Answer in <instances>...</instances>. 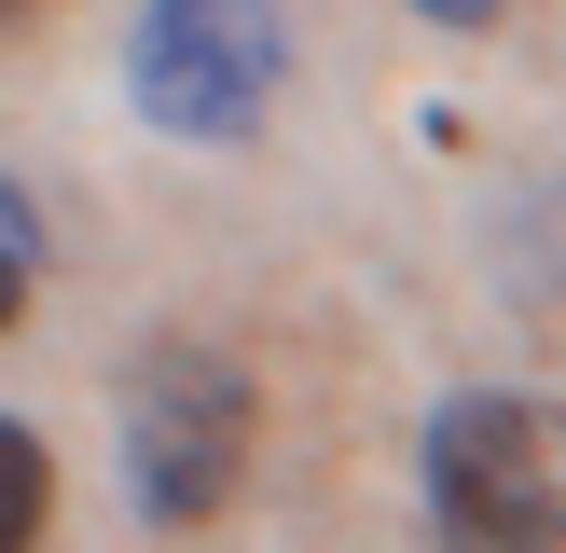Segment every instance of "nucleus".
<instances>
[{
  "instance_id": "1",
  "label": "nucleus",
  "mask_w": 566,
  "mask_h": 553,
  "mask_svg": "<svg viewBox=\"0 0 566 553\" xmlns=\"http://www.w3.org/2000/svg\"><path fill=\"white\" fill-rule=\"evenodd\" d=\"M429 525L442 553H566V401L457 387L429 415Z\"/></svg>"
},
{
  "instance_id": "2",
  "label": "nucleus",
  "mask_w": 566,
  "mask_h": 553,
  "mask_svg": "<svg viewBox=\"0 0 566 553\" xmlns=\"http://www.w3.org/2000/svg\"><path fill=\"white\" fill-rule=\"evenodd\" d=\"M249 442H263V387H249L235 346H208V332L138 346V374H125V498L153 525H208L249 484Z\"/></svg>"
},
{
  "instance_id": "3",
  "label": "nucleus",
  "mask_w": 566,
  "mask_h": 553,
  "mask_svg": "<svg viewBox=\"0 0 566 553\" xmlns=\"http://www.w3.org/2000/svg\"><path fill=\"white\" fill-rule=\"evenodd\" d=\"M291 83V28L276 0H138V42H125V97L138 125L166 138H249Z\"/></svg>"
},
{
  "instance_id": "4",
  "label": "nucleus",
  "mask_w": 566,
  "mask_h": 553,
  "mask_svg": "<svg viewBox=\"0 0 566 553\" xmlns=\"http://www.w3.org/2000/svg\"><path fill=\"white\" fill-rule=\"evenodd\" d=\"M42 525H55V457L0 415V553H42Z\"/></svg>"
},
{
  "instance_id": "5",
  "label": "nucleus",
  "mask_w": 566,
  "mask_h": 553,
  "mask_svg": "<svg viewBox=\"0 0 566 553\" xmlns=\"http://www.w3.org/2000/svg\"><path fill=\"white\" fill-rule=\"evenodd\" d=\"M0 263H42V208H28V180H0Z\"/></svg>"
},
{
  "instance_id": "6",
  "label": "nucleus",
  "mask_w": 566,
  "mask_h": 553,
  "mask_svg": "<svg viewBox=\"0 0 566 553\" xmlns=\"http://www.w3.org/2000/svg\"><path fill=\"white\" fill-rule=\"evenodd\" d=\"M415 14H429V28H497L512 0H415Z\"/></svg>"
},
{
  "instance_id": "7",
  "label": "nucleus",
  "mask_w": 566,
  "mask_h": 553,
  "mask_svg": "<svg viewBox=\"0 0 566 553\" xmlns=\"http://www.w3.org/2000/svg\"><path fill=\"white\" fill-rule=\"evenodd\" d=\"M28 276H42V263H0V332L28 319Z\"/></svg>"
},
{
  "instance_id": "8",
  "label": "nucleus",
  "mask_w": 566,
  "mask_h": 553,
  "mask_svg": "<svg viewBox=\"0 0 566 553\" xmlns=\"http://www.w3.org/2000/svg\"><path fill=\"white\" fill-rule=\"evenodd\" d=\"M28 14H42V0H0V42H14V28H28Z\"/></svg>"
}]
</instances>
